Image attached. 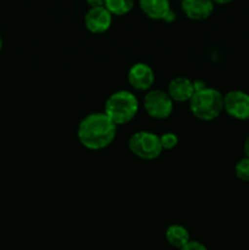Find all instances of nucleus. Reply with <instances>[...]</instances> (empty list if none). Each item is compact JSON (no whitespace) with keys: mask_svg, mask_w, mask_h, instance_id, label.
Masks as SVG:
<instances>
[{"mask_svg":"<svg viewBox=\"0 0 249 250\" xmlns=\"http://www.w3.org/2000/svg\"><path fill=\"white\" fill-rule=\"evenodd\" d=\"M178 1H182V0H178Z\"/></svg>","mask_w":249,"mask_h":250,"instance_id":"23","label":"nucleus"},{"mask_svg":"<svg viewBox=\"0 0 249 250\" xmlns=\"http://www.w3.org/2000/svg\"><path fill=\"white\" fill-rule=\"evenodd\" d=\"M89 7H98L105 6V0H85Z\"/></svg>","mask_w":249,"mask_h":250,"instance_id":"17","label":"nucleus"},{"mask_svg":"<svg viewBox=\"0 0 249 250\" xmlns=\"http://www.w3.org/2000/svg\"><path fill=\"white\" fill-rule=\"evenodd\" d=\"M1 49H2V38L0 37V51H1Z\"/></svg>","mask_w":249,"mask_h":250,"instance_id":"22","label":"nucleus"},{"mask_svg":"<svg viewBox=\"0 0 249 250\" xmlns=\"http://www.w3.org/2000/svg\"><path fill=\"white\" fill-rule=\"evenodd\" d=\"M84 23L90 33H104L111 26L112 14L105 6L90 7L84 16Z\"/></svg>","mask_w":249,"mask_h":250,"instance_id":"7","label":"nucleus"},{"mask_svg":"<svg viewBox=\"0 0 249 250\" xmlns=\"http://www.w3.org/2000/svg\"><path fill=\"white\" fill-rule=\"evenodd\" d=\"M194 92V84H193L192 81L186 77H176L168 83L167 93L173 102H189Z\"/></svg>","mask_w":249,"mask_h":250,"instance_id":"10","label":"nucleus"},{"mask_svg":"<svg viewBox=\"0 0 249 250\" xmlns=\"http://www.w3.org/2000/svg\"><path fill=\"white\" fill-rule=\"evenodd\" d=\"M182 10L193 21H203L211 16L214 11L212 0H182Z\"/></svg>","mask_w":249,"mask_h":250,"instance_id":"9","label":"nucleus"},{"mask_svg":"<svg viewBox=\"0 0 249 250\" xmlns=\"http://www.w3.org/2000/svg\"><path fill=\"white\" fill-rule=\"evenodd\" d=\"M175 19H176L175 11L170 10V11L167 12V15L165 16V19H164V21H165V22H172V21H175Z\"/></svg>","mask_w":249,"mask_h":250,"instance_id":"18","label":"nucleus"},{"mask_svg":"<svg viewBox=\"0 0 249 250\" xmlns=\"http://www.w3.org/2000/svg\"><path fill=\"white\" fill-rule=\"evenodd\" d=\"M117 125L105 112H93L78 125L77 137L80 143L90 150H100L114 142Z\"/></svg>","mask_w":249,"mask_h":250,"instance_id":"1","label":"nucleus"},{"mask_svg":"<svg viewBox=\"0 0 249 250\" xmlns=\"http://www.w3.org/2000/svg\"><path fill=\"white\" fill-rule=\"evenodd\" d=\"M243 150H244V155H246L247 158H249V136L247 137V139L244 141Z\"/></svg>","mask_w":249,"mask_h":250,"instance_id":"19","label":"nucleus"},{"mask_svg":"<svg viewBox=\"0 0 249 250\" xmlns=\"http://www.w3.org/2000/svg\"><path fill=\"white\" fill-rule=\"evenodd\" d=\"M224 110L236 120L249 119V94L243 90H231L224 95Z\"/></svg>","mask_w":249,"mask_h":250,"instance_id":"6","label":"nucleus"},{"mask_svg":"<svg viewBox=\"0 0 249 250\" xmlns=\"http://www.w3.org/2000/svg\"><path fill=\"white\" fill-rule=\"evenodd\" d=\"M136 0H105V7L115 16L128 14L134 6Z\"/></svg>","mask_w":249,"mask_h":250,"instance_id":"13","label":"nucleus"},{"mask_svg":"<svg viewBox=\"0 0 249 250\" xmlns=\"http://www.w3.org/2000/svg\"><path fill=\"white\" fill-rule=\"evenodd\" d=\"M139 7L149 19L161 21L171 10L170 0H139Z\"/></svg>","mask_w":249,"mask_h":250,"instance_id":"11","label":"nucleus"},{"mask_svg":"<svg viewBox=\"0 0 249 250\" xmlns=\"http://www.w3.org/2000/svg\"><path fill=\"white\" fill-rule=\"evenodd\" d=\"M128 149L133 155L143 160H154L163 153L160 136L148 131H139L128 139Z\"/></svg>","mask_w":249,"mask_h":250,"instance_id":"4","label":"nucleus"},{"mask_svg":"<svg viewBox=\"0 0 249 250\" xmlns=\"http://www.w3.org/2000/svg\"><path fill=\"white\" fill-rule=\"evenodd\" d=\"M214 1V4H219V5H226V4H229V2L234 1V0H212Z\"/></svg>","mask_w":249,"mask_h":250,"instance_id":"21","label":"nucleus"},{"mask_svg":"<svg viewBox=\"0 0 249 250\" xmlns=\"http://www.w3.org/2000/svg\"><path fill=\"white\" fill-rule=\"evenodd\" d=\"M160 142L161 146H163L164 150H171V149L176 148L178 144V137L175 133H164L163 136H160Z\"/></svg>","mask_w":249,"mask_h":250,"instance_id":"15","label":"nucleus"},{"mask_svg":"<svg viewBox=\"0 0 249 250\" xmlns=\"http://www.w3.org/2000/svg\"><path fill=\"white\" fill-rule=\"evenodd\" d=\"M139 110L138 99L128 90H117L105 102V114L117 125H126L136 117Z\"/></svg>","mask_w":249,"mask_h":250,"instance_id":"3","label":"nucleus"},{"mask_svg":"<svg viewBox=\"0 0 249 250\" xmlns=\"http://www.w3.org/2000/svg\"><path fill=\"white\" fill-rule=\"evenodd\" d=\"M185 250H205L207 249V247L204 246V244H202L200 242L198 241H188L187 243L183 246V248Z\"/></svg>","mask_w":249,"mask_h":250,"instance_id":"16","label":"nucleus"},{"mask_svg":"<svg viewBox=\"0 0 249 250\" xmlns=\"http://www.w3.org/2000/svg\"><path fill=\"white\" fill-rule=\"evenodd\" d=\"M193 84H194L195 90H199V89H202V88L205 87L204 82H202V81H195V82H193Z\"/></svg>","mask_w":249,"mask_h":250,"instance_id":"20","label":"nucleus"},{"mask_svg":"<svg viewBox=\"0 0 249 250\" xmlns=\"http://www.w3.org/2000/svg\"><path fill=\"white\" fill-rule=\"evenodd\" d=\"M189 109L197 119L211 121L224 111V95L215 88L195 90L189 100Z\"/></svg>","mask_w":249,"mask_h":250,"instance_id":"2","label":"nucleus"},{"mask_svg":"<svg viewBox=\"0 0 249 250\" xmlns=\"http://www.w3.org/2000/svg\"><path fill=\"white\" fill-rule=\"evenodd\" d=\"M234 172L239 180L249 182V158L241 159L234 167Z\"/></svg>","mask_w":249,"mask_h":250,"instance_id":"14","label":"nucleus"},{"mask_svg":"<svg viewBox=\"0 0 249 250\" xmlns=\"http://www.w3.org/2000/svg\"><path fill=\"white\" fill-rule=\"evenodd\" d=\"M128 83L136 90H148L153 87L155 75L153 68L144 62H137L128 70Z\"/></svg>","mask_w":249,"mask_h":250,"instance_id":"8","label":"nucleus"},{"mask_svg":"<svg viewBox=\"0 0 249 250\" xmlns=\"http://www.w3.org/2000/svg\"><path fill=\"white\" fill-rule=\"evenodd\" d=\"M165 237L167 239L168 244L180 249H182L183 246L190 239L187 229L181 226V225H171V226H168L165 232Z\"/></svg>","mask_w":249,"mask_h":250,"instance_id":"12","label":"nucleus"},{"mask_svg":"<svg viewBox=\"0 0 249 250\" xmlns=\"http://www.w3.org/2000/svg\"><path fill=\"white\" fill-rule=\"evenodd\" d=\"M144 109L155 120H165L172 114L173 100L168 93L160 89L149 90L144 97Z\"/></svg>","mask_w":249,"mask_h":250,"instance_id":"5","label":"nucleus"}]
</instances>
